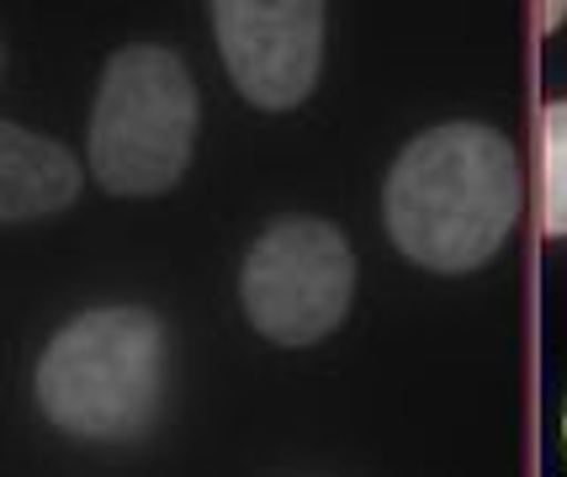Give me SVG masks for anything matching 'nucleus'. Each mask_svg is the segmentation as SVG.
I'll list each match as a JSON object with an SVG mask.
<instances>
[{"instance_id":"423d86ee","label":"nucleus","mask_w":567,"mask_h":477,"mask_svg":"<svg viewBox=\"0 0 567 477\" xmlns=\"http://www.w3.org/2000/svg\"><path fill=\"white\" fill-rule=\"evenodd\" d=\"M74 197H80L74 154L43 133H27L22 123H0V218L6 224L49 218Z\"/></svg>"},{"instance_id":"20e7f679","label":"nucleus","mask_w":567,"mask_h":477,"mask_svg":"<svg viewBox=\"0 0 567 477\" xmlns=\"http://www.w3.org/2000/svg\"><path fill=\"white\" fill-rule=\"evenodd\" d=\"M355 298L350 239L323 218H276L239 266V302L260 340L308 351L346 324Z\"/></svg>"},{"instance_id":"f03ea898","label":"nucleus","mask_w":567,"mask_h":477,"mask_svg":"<svg viewBox=\"0 0 567 477\" xmlns=\"http://www.w3.org/2000/svg\"><path fill=\"white\" fill-rule=\"evenodd\" d=\"M171 377V334L148 308H91L53 334L32 393L53 429L91 446H123L138 440L159 408Z\"/></svg>"},{"instance_id":"f257e3e1","label":"nucleus","mask_w":567,"mask_h":477,"mask_svg":"<svg viewBox=\"0 0 567 477\" xmlns=\"http://www.w3.org/2000/svg\"><path fill=\"white\" fill-rule=\"evenodd\" d=\"M525 212L515 144L488 123H441L409 138L382 186V224L403 260L462 277L488 266Z\"/></svg>"},{"instance_id":"6e6552de","label":"nucleus","mask_w":567,"mask_h":477,"mask_svg":"<svg viewBox=\"0 0 567 477\" xmlns=\"http://www.w3.org/2000/svg\"><path fill=\"white\" fill-rule=\"evenodd\" d=\"M563 446H567V408H563Z\"/></svg>"},{"instance_id":"7ed1b4c3","label":"nucleus","mask_w":567,"mask_h":477,"mask_svg":"<svg viewBox=\"0 0 567 477\" xmlns=\"http://www.w3.org/2000/svg\"><path fill=\"white\" fill-rule=\"evenodd\" d=\"M197 149V85L171 49H117L101 70L85 159L112 197H165Z\"/></svg>"},{"instance_id":"39448f33","label":"nucleus","mask_w":567,"mask_h":477,"mask_svg":"<svg viewBox=\"0 0 567 477\" xmlns=\"http://www.w3.org/2000/svg\"><path fill=\"white\" fill-rule=\"evenodd\" d=\"M213 38L228 80L260 112H292L313 96L323 70L319 0H218Z\"/></svg>"},{"instance_id":"0eeeda50","label":"nucleus","mask_w":567,"mask_h":477,"mask_svg":"<svg viewBox=\"0 0 567 477\" xmlns=\"http://www.w3.org/2000/svg\"><path fill=\"white\" fill-rule=\"evenodd\" d=\"M542 228L546 239H567V101H546L542 112Z\"/></svg>"}]
</instances>
